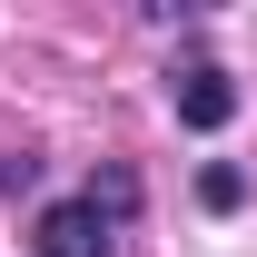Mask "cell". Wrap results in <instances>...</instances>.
Instances as JSON below:
<instances>
[{"instance_id": "4", "label": "cell", "mask_w": 257, "mask_h": 257, "mask_svg": "<svg viewBox=\"0 0 257 257\" xmlns=\"http://www.w3.org/2000/svg\"><path fill=\"white\" fill-rule=\"evenodd\" d=\"M198 198H208V208H237V198H247V178H237V168H208V188H198Z\"/></svg>"}, {"instance_id": "3", "label": "cell", "mask_w": 257, "mask_h": 257, "mask_svg": "<svg viewBox=\"0 0 257 257\" xmlns=\"http://www.w3.org/2000/svg\"><path fill=\"white\" fill-rule=\"evenodd\" d=\"M89 198H99V208H109V218H128V208H139V178H128V168H109V178H99Z\"/></svg>"}, {"instance_id": "2", "label": "cell", "mask_w": 257, "mask_h": 257, "mask_svg": "<svg viewBox=\"0 0 257 257\" xmlns=\"http://www.w3.org/2000/svg\"><path fill=\"white\" fill-rule=\"evenodd\" d=\"M178 119H188V128H227V119H237L227 69H208V60H188V69H178Z\"/></svg>"}, {"instance_id": "1", "label": "cell", "mask_w": 257, "mask_h": 257, "mask_svg": "<svg viewBox=\"0 0 257 257\" xmlns=\"http://www.w3.org/2000/svg\"><path fill=\"white\" fill-rule=\"evenodd\" d=\"M40 257H119V218L99 198H60L40 208Z\"/></svg>"}]
</instances>
